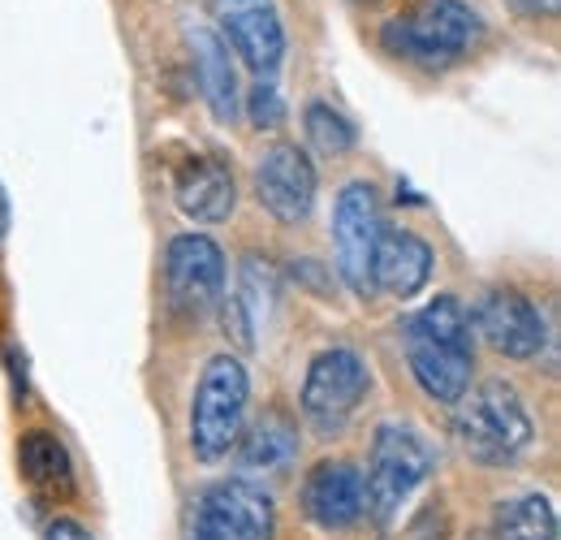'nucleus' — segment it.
Instances as JSON below:
<instances>
[{
  "mask_svg": "<svg viewBox=\"0 0 561 540\" xmlns=\"http://www.w3.org/2000/svg\"><path fill=\"white\" fill-rule=\"evenodd\" d=\"M402 350L415 385L432 403L454 406L471 390L476 341H471V320L454 294L432 299L427 307L402 320Z\"/></svg>",
  "mask_w": 561,
  "mask_h": 540,
  "instance_id": "f257e3e1",
  "label": "nucleus"
},
{
  "mask_svg": "<svg viewBox=\"0 0 561 540\" xmlns=\"http://www.w3.org/2000/svg\"><path fill=\"white\" fill-rule=\"evenodd\" d=\"M454 437L480 468H510L536 441V419L523 394L505 381H484L454 403Z\"/></svg>",
  "mask_w": 561,
  "mask_h": 540,
  "instance_id": "f03ea898",
  "label": "nucleus"
},
{
  "mask_svg": "<svg viewBox=\"0 0 561 540\" xmlns=\"http://www.w3.org/2000/svg\"><path fill=\"white\" fill-rule=\"evenodd\" d=\"M484 35V18L467 4V0H415L407 13H398L380 44L423 69H449L462 61L476 40Z\"/></svg>",
  "mask_w": 561,
  "mask_h": 540,
  "instance_id": "7ed1b4c3",
  "label": "nucleus"
},
{
  "mask_svg": "<svg viewBox=\"0 0 561 540\" xmlns=\"http://www.w3.org/2000/svg\"><path fill=\"white\" fill-rule=\"evenodd\" d=\"M436 468V450L411 424H380L367 454V515L376 524H393L402 506L423 488V480Z\"/></svg>",
  "mask_w": 561,
  "mask_h": 540,
  "instance_id": "20e7f679",
  "label": "nucleus"
},
{
  "mask_svg": "<svg viewBox=\"0 0 561 540\" xmlns=\"http://www.w3.org/2000/svg\"><path fill=\"white\" fill-rule=\"evenodd\" d=\"M247 403H251V376L242 359L238 355L208 359L199 390H195V406H191V454L199 463H220L238 446Z\"/></svg>",
  "mask_w": 561,
  "mask_h": 540,
  "instance_id": "39448f33",
  "label": "nucleus"
},
{
  "mask_svg": "<svg viewBox=\"0 0 561 540\" xmlns=\"http://www.w3.org/2000/svg\"><path fill=\"white\" fill-rule=\"evenodd\" d=\"M277 506L264 484L238 475L216 480L195 502L186 519V540H273Z\"/></svg>",
  "mask_w": 561,
  "mask_h": 540,
  "instance_id": "423d86ee",
  "label": "nucleus"
},
{
  "mask_svg": "<svg viewBox=\"0 0 561 540\" xmlns=\"http://www.w3.org/2000/svg\"><path fill=\"white\" fill-rule=\"evenodd\" d=\"M385 207L371 182H351L333 203V256L337 277L358 299H376V247L385 238Z\"/></svg>",
  "mask_w": 561,
  "mask_h": 540,
  "instance_id": "0eeeda50",
  "label": "nucleus"
},
{
  "mask_svg": "<svg viewBox=\"0 0 561 540\" xmlns=\"http://www.w3.org/2000/svg\"><path fill=\"white\" fill-rule=\"evenodd\" d=\"M371 390V372L363 363V355L351 346H329L311 359L307 381H302V419L320 432V437H337L346 432L358 406Z\"/></svg>",
  "mask_w": 561,
  "mask_h": 540,
  "instance_id": "6e6552de",
  "label": "nucleus"
},
{
  "mask_svg": "<svg viewBox=\"0 0 561 540\" xmlns=\"http://www.w3.org/2000/svg\"><path fill=\"white\" fill-rule=\"evenodd\" d=\"M164 290L178 316L204 320L225 299V256L208 234H178L164 251Z\"/></svg>",
  "mask_w": 561,
  "mask_h": 540,
  "instance_id": "1a4fd4ad",
  "label": "nucleus"
},
{
  "mask_svg": "<svg viewBox=\"0 0 561 540\" xmlns=\"http://www.w3.org/2000/svg\"><path fill=\"white\" fill-rule=\"evenodd\" d=\"M467 320L505 359H536L545 350V341H549L545 338L549 329H545L540 307L523 290H514V285H492V290H484L480 303H476V312Z\"/></svg>",
  "mask_w": 561,
  "mask_h": 540,
  "instance_id": "9d476101",
  "label": "nucleus"
},
{
  "mask_svg": "<svg viewBox=\"0 0 561 540\" xmlns=\"http://www.w3.org/2000/svg\"><path fill=\"white\" fill-rule=\"evenodd\" d=\"M211 18L220 26V44L238 53V61L273 78L285 57V26L273 0H211Z\"/></svg>",
  "mask_w": 561,
  "mask_h": 540,
  "instance_id": "9b49d317",
  "label": "nucleus"
},
{
  "mask_svg": "<svg viewBox=\"0 0 561 540\" xmlns=\"http://www.w3.org/2000/svg\"><path fill=\"white\" fill-rule=\"evenodd\" d=\"M316 165L298 143H273L264 147L255 165V200L280 225H298L316 207Z\"/></svg>",
  "mask_w": 561,
  "mask_h": 540,
  "instance_id": "f8f14e48",
  "label": "nucleus"
},
{
  "mask_svg": "<svg viewBox=\"0 0 561 540\" xmlns=\"http://www.w3.org/2000/svg\"><path fill=\"white\" fill-rule=\"evenodd\" d=\"M302 515L320 532H351L367 515V488L363 472L351 459H324L302 480Z\"/></svg>",
  "mask_w": 561,
  "mask_h": 540,
  "instance_id": "ddd939ff",
  "label": "nucleus"
},
{
  "mask_svg": "<svg viewBox=\"0 0 561 540\" xmlns=\"http://www.w3.org/2000/svg\"><path fill=\"white\" fill-rule=\"evenodd\" d=\"M173 203L199 225L229 221L238 203L229 165L220 156H186L182 165H173Z\"/></svg>",
  "mask_w": 561,
  "mask_h": 540,
  "instance_id": "4468645a",
  "label": "nucleus"
},
{
  "mask_svg": "<svg viewBox=\"0 0 561 540\" xmlns=\"http://www.w3.org/2000/svg\"><path fill=\"white\" fill-rule=\"evenodd\" d=\"M277 299V277H273V265L260 260V256H247L242 260V272H238V290L225 303L220 320H225V334L238 341V350H251L255 346V334H260V320L268 312V303Z\"/></svg>",
  "mask_w": 561,
  "mask_h": 540,
  "instance_id": "2eb2a0df",
  "label": "nucleus"
},
{
  "mask_svg": "<svg viewBox=\"0 0 561 540\" xmlns=\"http://www.w3.org/2000/svg\"><path fill=\"white\" fill-rule=\"evenodd\" d=\"M432 277V247L411 229H385L376 247V294L415 299Z\"/></svg>",
  "mask_w": 561,
  "mask_h": 540,
  "instance_id": "dca6fc26",
  "label": "nucleus"
},
{
  "mask_svg": "<svg viewBox=\"0 0 561 540\" xmlns=\"http://www.w3.org/2000/svg\"><path fill=\"white\" fill-rule=\"evenodd\" d=\"M186 40H191V53H195V74H199V87H204L211 117L220 126H233L238 122V74L229 66V48L208 26H191Z\"/></svg>",
  "mask_w": 561,
  "mask_h": 540,
  "instance_id": "f3484780",
  "label": "nucleus"
},
{
  "mask_svg": "<svg viewBox=\"0 0 561 540\" xmlns=\"http://www.w3.org/2000/svg\"><path fill=\"white\" fill-rule=\"evenodd\" d=\"M18 468L26 475V484L48 497V502H66L73 493V463H70V450L57 432H26L22 446H18Z\"/></svg>",
  "mask_w": 561,
  "mask_h": 540,
  "instance_id": "a211bd4d",
  "label": "nucleus"
},
{
  "mask_svg": "<svg viewBox=\"0 0 561 540\" xmlns=\"http://www.w3.org/2000/svg\"><path fill=\"white\" fill-rule=\"evenodd\" d=\"M298 454V428L285 410H264L251 432L238 441V468L242 472H280Z\"/></svg>",
  "mask_w": 561,
  "mask_h": 540,
  "instance_id": "6ab92c4d",
  "label": "nucleus"
},
{
  "mask_svg": "<svg viewBox=\"0 0 561 540\" xmlns=\"http://www.w3.org/2000/svg\"><path fill=\"white\" fill-rule=\"evenodd\" d=\"M496 540H558V510L545 493H523L496 506L492 519Z\"/></svg>",
  "mask_w": 561,
  "mask_h": 540,
  "instance_id": "aec40b11",
  "label": "nucleus"
},
{
  "mask_svg": "<svg viewBox=\"0 0 561 540\" xmlns=\"http://www.w3.org/2000/svg\"><path fill=\"white\" fill-rule=\"evenodd\" d=\"M302 126H307V143L320 151V156H346L354 147V122L346 113H337L333 104H324V100H311L307 109H302Z\"/></svg>",
  "mask_w": 561,
  "mask_h": 540,
  "instance_id": "412c9836",
  "label": "nucleus"
},
{
  "mask_svg": "<svg viewBox=\"0 0 561 540\" xmlns=\"http://www.w3.org/2000/svg\"><path fill=\"white\" fill-rule=\"evenodd\" d=\"M247 113H251L255 131H277L280 122H285V104H280L277 87H273L268 78H260V82L251 87V95H247Z\"/></svg>",
  "mask_w": 561,
  "mask_h": 540,
  "instance_id": "4be33fe9",
  "label": "nucleus"
},
{
  "mask_svg": "<svg viewBox=\"0 0 561 540\" xmlns=\"http://www.w3.org/2000/svg\"><path fill=\"white\" fill-rule=\"evenodd\" d=\"M44 540H95L78 519H70V515H57L48 528H44Z\"/></svg>",
  "mask_w": 561,
  "mask_h": 540,
  "instance_id": "5701e85b",
  "label": "nucleus"
},
{
  "mask_svg": "<svg viewBox=\"0 0 561 540\" xmlns=\"http://www.w3.org/2000/svg\"><path fill=\"white\" fill-rule=\"evenodd\" d=\"M505 4H514L527 18H553L558 13V0H505Z\"/></svg>",
  "mask_w": 561,
  "mask_h": 540,
  "instance_id": "b1692460",
  "label": "nucleus"
},
{
  "mask_svg": "<svg viewBox=\"0 0 561 540\" xmlns=\"http://www.w3.org/2000/svg\"><path fill=\"white\" fill-rule=\"evenodd\" d=\"M4 234H9V195L0 187V243H4Z\"/></svg>",
  "mask_w": 561,
  "mask_h": 540,
  "instance_id": "393cba45",
  "label": "nucleus"
},
{
  "mask_svg": "<svg viewBox=\"0 0 561 540\" xmlns=\"http://www.w3.org/2000/svg\"><path fill=\"white\" fill-rule=\"evenodd\" d=\"M354 4H376V0H354Z\"/></svg>",
  "mask_w": 561,
  "mask_h": 540,
  "instance_id": "a878e982",
  "label": "nucleus"
}]
</instances>
